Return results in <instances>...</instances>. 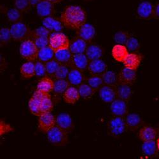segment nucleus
Wrapping results in <instances>:
<instances>
[{"label": "nucleus", "mask_w": 159, "mask_h": 159, "mask_svg": "<svg viewBox=\"0 0 159 159\" xmlns=\"http://www.w3.org/2000/svg\"><path fill=\"white\" fill-rule=\"evenodd\" d=\"M108 134L115 138L122 136L128 130L125 118L120 116H113L107 124Z\"/></svg>", "instance_id": "3"}, {"label": "nucleus", "mask_w": 159, "mask_h": 159, "mask_svg": "<svg viewBox=\"0 0 159 159\" xmlns=\"http://www.w3.org/2000/svg\"><path fill=\"white\" fill-rule=\"evenodd\" d=\"M76 33L77 38L82 39L86 42H89L96 35V29L93 25L85 23L76 30Z\"/></svg>", "instance_id": "10"}, {"label": "nucleus", "mask_w": 159, "mask_h": 159, "mask_svg": "<svg viewBox=\"0 0 159 159\" xmlns=\"http://www.w3.org/2000/svg\"><path fill=\"white\" fill-rule=\"evenodd\" d=\"M73 55L70 49L62 50L55 52L54 59L60 65L71 66Z\"/></svg>", "instance_id": "20"}, {"label": "nucleus", "mask_w": 159, "mask_h": 159, "mask_svg": "<svg viewBox=\"0 0 159 159\" xmlns=\"http://www.w3.org/2000/svg\"><path fill=\"white\" fill-rule=\"evenodd\" d=\"M43 99V98H39L38 96L33 94V96L30 99L28 102V106H29L30 110L33 115L38 116H39L42 115L41 111H40V106H41V101Z\"/></svg>", "instance_id": "29"}, {"label": "nucleus", "mask_w": 159, "mask_h": 159, "mask_svg": "<svg viewBox=\"0 0 159 159\" xmlns=\"http://www.w3.org/2000/svg\"><path fill=\"white\" fill-rule=\"evenodd\" d=\"M55 52L49 46L39 49L38 52V59L43 63L52 61L54 57Z\"/></svg>", "instance_id": "33"}, {"label": "nucleus", "mask_w": 159, "mask_h": 159, "mask_svg": "<svg viewBox=\"0 0 159 159\" xmlns=\"http://www.w3.org/2000/svg\"><path fill=\"white\" fill-rule=\"evenodd\" d=\"M119 84H124L131 86L133 85L137 78L136 71L124 68L118 75Z\"/></svg>", "instance_id": "9"}, {"label": "nucleus", "mask_w": 159, "mask_h": 159, "mask_svg": "<svg viewBox=\"0 0 159 159\" xmlns=\"http://www.w3.org/2000/svg\"><path fill=\"white\" fill-rule=\"evenodd\" d=\"M89 61L87 56L84 54L73 55L71 66L73 69L83 71L88 68Z\"/></svg>", "instance_id": "18"}, {"label": "nucleus", "mask_w": 159, "mask_h": 159, "mask_svg": "<svg viewBox=\"0 0 159 159\" xmlns=\"http://www.w3.org/2000/svg\"><path fill=\"white\" fill-rule=\"evenodd\" d=\"M156 143H157V150H158V151L159 152V138H158L157 139Z\"/></svg>", "instance_id": "52"}, {"label": "nucleus", "mask_w": 159, "mask_h": 159, "mask_svg": "<svg viewBox=\"0 0 159 159\" xmlns=\"http://www.w3.org/2000/svg\"><path fill=\"white\" fill-rule=\"evenodd\" d=\"M87 83L95 90H97L99 88H101L102 84H104L102 76L97 75H92L91 77H90L88 79Z\"/></svg>", "instance_id": "42"}, {"label": "nucleus", "mask_w": 159, "mask_h": 159, "mask_svg": "<svg viewBox=\"0 0 159 159\" xmlns=\"http://www.w3.org/2000/svg\"><path fill=\"white\" fill-rule=\"evenodd\" d=\"M42 24L44 27L48 29L50 32L59 33L62 30L64 27V25L60 20L53 17L44 18Z\"/></svg>", "instance_id": "19"}, {"label": "nucleus", "mask_w": 159, "mask_h": 159, "mask_svg": "<svg viewBox=\"0 0 159 159\" xmlns=\"http://www.w3.org/2000/svg\"><path fill=\"white\" fill-rule=\"evenodd\" d=\"M157 143L155 141L143 142L142 151L143 154L147 157H153L157 154Z\"/></svg>", "instance_id": "32"}, {"label": "nucleus", "mask_w": 159, "mask_h": 159, "mask_svg": "<svg viewBox=\"0 0 159 159\" xmlns=\"http://www.w3.org/2000/svg\"><path fill=\"white\" fill-rule=\"evenodd\" d=\"M99 97L102 101L107 103H111L116 99V88L104 85L99 89Z\"/></svg>", "instance_id": "17"}, {"label": "nucleus", "mask_w": 159, "mask_h": 159, "mask_svg": "<svg viewBox=\"0 0 159 159\" xmlns=\"http://www.w3.org/2000/svg\"><path fill=\"white\" fill-rule=\"evenodd\" d=\"M158 134L157 129L151 126H144L139 131V138L143 142L155 141Z\"/></svg>", "instance_id": "16"}, {"label": "nucleus", "mask_w": 159, "mask_h": 159, "mask_svg": "<svg viewBox=\"0 0 159 159\" xmlns=\"http://www.w3.org/2000/svg\"><path fill=\"white\" fill-rule=\"evenodd\" d=\"M12 38L10 30L7 28H3L0 30V44L1 46L8 44Z\"/></svg>", "instance_id": "43"}, {"label": "nucleus", "mask_w": 159, "mask_h": 159, "mask_svg": "<svg viewBox=\"0 0 159 159\" xmlns=\"http://www.w3.org/2000/svg\"><path fill=\"white\" fill-rule=\"evenodd\" d=\"M62 96L64 101L69 104H75L81 98L78 89L74 87H70Z\"/></svg>", "instance_id": "24"}, {"label": "nucleus", "mask_w": 159, "mask_h": 159, "mask_svg": "<svg viewBox=\"0 0 159 159\" xmlns=\"http://www.w3.org/2000/svg\"><path fill=\"white\" fill-rule=\"evenodd\" d=\"M103 54V50L101 47L97 45H90L87 47L85 55L89 60L94 61L99 59Z\"/></svg>", "instance_id": "28"}, {"label": "nucleus", "mask_w": 159, "mask_h": 159, "mask_svg": "<svg viewBox=\"0 0 159 159\" xmlns=\"http://www.w3.org/2000/svg\"><path fill=\"white\" fill-rule=\"evenodd\" d=\"M45 64L47 73L48 75H50V76H53L56 73V72L57 71L60 66L59 62H57L55 59L45 63Z\"/></svg>", "instance_id": "45"}, {"label": "nucleus", "mask_w": 159, "mask_h": 159, "mask_svg": "<svg viewBox=\"0 0 159 159\" xmlns=\"http://www.w3.org/2000/svg\"><path fill=\"white\" fill-rule=\"evenodd\" d=\"M125 120L128 130L135 131L143 124L141 116L137 113H129L125 117Z\"/></svg>", "instance_id": "21"}, {"label": "nucleus", "mask_w": 159, "mask_h": 159, "mask_svg": "<svg viewBox=\"0 0 159 159\" xmlns=\"http://www.w3.org/2000/svg\"><path fill=\"white\" fill-rule=\"evenodd\" d=\"M56 125L68 133L71 132L75 127V124L71 116L66 113H62L56 117Z\"/></svg>", "instance_id": "11"}, {"label": "nucleus", "mask_w": 159, "mask_h": 159, "mask_svg": "<svg viewBox=\"0 0 159 159\" xmlns=\"http://www.w3.org/2000/svg\"><path fill=\"white\" fill-rule=\"evenodd\" d=\"M20 73L22 78L25 80L30 79L36 76L34 63L30 61L24 63L20 68Z\"/></svg>", "instance_id": "27"}, {"label": "nucleus", "mask_w": 159, "mask_h": 159, "mask_svg": "<svg viewBox=\"0 0 159 159\" xmlns=\"http://www.w3.org/2000/svg\"><path fill=\"white\" fill-rule=\"evenodd\" d=\"M101 76L106 85L114 88H116L118 85V76L115 71H107Z\"/></svg>", "instance_id": "30"}, {"label": "nucleus", "mask_w": 159, "mask_h": 159, "mask_svg": "<svg viewBox=\"0 0 159 159\" xmlns=\"http://www.w3.org/2000/svg\"><path fill=\"white\" fill-rule=\"evenodd\" d=\"M45 1H47L50 3H52L53 4H56V3H59L60 2H61L62 0H45Z\"/></svg>", "instance_id": "51"}, {"label": "nucleus", "mask_w": 159, "mask_h": 159, "mask_svg": "<svg viewBox=\"0 0 159 159\" xmlns=\"http://www.w3.org/2000/svg\"><path fill=\"white\" fill-rule=\"evenodd\" d=\"M60 20L66 28L77 30L86 23L87 14L80 6L69 5L61 13Z\"/></svg>", "instance_id": "1"}, {"label": "nucleus", "mask_w": 159, "mask_h": 159, "mask_svg": "<svg viewBox=\"0 0 159 159\" xmlns=\"http://www.w3.org/2000/svg\"><path fill=\"white\" fill-rule=\"evenodd\" d=\"M6 14L8 20L14 24L20 22L22 19V13L16 8L7 10Z\"/></svg>", "instance_id": "36"}, {"label": "nucleus", "mask_w": 159, "mask_h": 159, "mask_svg": "<svg viewBox=\"0 0 159 159\" xmlns=\"http://www.w3.org/2000/svg\"><path fill=\"white\" fill-rule=\"evenodd\" d=\"M50 31L47 29L44 26H40L36 29H35L34 30L32 31V33H31V38H32L33 40L34 39L38 38H42V37H50Z\"/></svg>", "instance_id": "41"}, {"label": "nucleus", "mask_w": 159, "mask_h": 159, "mask_svg": "<svg viewBox=\"0 0 159 159\" xmlns=\"http://www.w3.org/2000/svg\"><path fill=\"white\" fill-rule=\"evenodd\" d=\"M88 70L91 75L102 76L107 71V65L101 59L91 61L89 62Z\"/></svg>", "instance_id": "15"}, {"label": "nucleus", "mask_w": 159, "mask_h": 159, "mask_svg": "<svg viewBox=\"0 0 159 159\" xmlns=\"http://www.w3.org/2000/svg\"><path fill=\"white\" fill-rule=\"evenodd\" d=\"M21 57L28 61L33 62L38 59L39 49L33 39H29L22 42L19 48Z\"/></svg>", "instance_id": "4"}, {"label": "nucleus", "mask_w": 159, "mask_h": 159, "mask_svg": "<svg viewBox=\"0 0 159 159\" xmlns=\"http://www.w3.org/2000/svg\"><path fill=\"white\" fill-rule=\"evenodd\" d=\"M34 64H35L36 76L38 77H42V78L46 76V75L47 74V73L45 63L38 61L36 62H35Z\"/></svg>", "instance_id": "46"}, {"label": "nucleus", "mask_w": 159, "mask_h": 159, "mask_svg": "<svg viewBox=\"0 0 159 159\" xmlns=\"http://www.w3.org/2000/svg\"><path fill=\"white\" fill-rule=\"evenodd\" d=\"M69 73L68 66L60 65L56 73L52 76L56 80H65L66 78H68Z\"/></svg>", "instance_id": "44"}, {"label": "nucleus", "mask_w": 159, "mask_h": 159, "mask_svg": "<svg viewBox=\"0 0 159 159\" xmlns=\"http://www.w3.org/2000/svg\"><path fill=\"white\" fill-rule=\"evenodd\" d=\"M33 41L39 50L49 46V38L47 37L38 38L34 39Z\"/></svg>", "instance_id": "47"}, {"label": "nucleus", "mask_w": 159, "mask_h": 159, "mask_svg": "<svg viewBox=\"0 0 159 159\" xmlns=\"http://www.w3.org/2000/svg\"><path fill=\"white\" fill-rule=\"evenodd\" d=\"M143 60V56L138 52L129 53L123 62L125 67L132 70L136 71Z\"/></svg>", "instance_id": "12"}, {"label": "nucleus", "mask_w": 159, "mask_h": 159, "mask_svg": "<svg viewBox=\"0 0 159 159\" xmlns=\"http://www.w3.org/2000/svg\"><path fill=\"white\" fill-rule=\"evenodd\" d=\"M54 82L50 77L46 76L42 78L39 81L36 87V90L49 94L54 90Z\"/></svg>", "instance_id": "26"}, {"label": "nucleus", "mask_w": 159, "mask_h": 159, "mask_svg": "<svg viewBox=\"0 0 159 159\" xmlns=\"http://www.w3.org/2000/svg\"><path fill=\"white\" fill-rule=\"evenodd\" d=\"M12 130L13 128L9 124L1 120V122H0V134H1V136L8 133Z\"/></svg>", "instance_id": "48"}, {"label": "nucleus", "mask_w": 159, "mask_h": 159, "mask_svg": "<svg viewBox=\"0 0 159 159\" xmlns=\"http://www.w3.org/2000/svg\"><path fill=\"white\" fill-rule=\"evenodd\" d=\"M37 14L40 17H52L55 13V8L53 3L43 0L36 7Z\"/></svg>", "instance_id": "14"}, {"label": "nucleus", "mask_w": 159, "mask_h": 159, "mask_svg": "<svg viewBox=\"0 0 159 159\" xmlns=\"http://www.w3.org/2000/svg\"><path fill=\"white\" fill-rule=\"evenodd\" d=\"M54 108V103L52 100L51 96L48 94L47 96L44 98L41 101L40 111L42 115L43 113H51Z\"/></svg>", "instance_id": "37"}, {"label": "nucleus", "mask_w": 159, "mask_h": 159, "mask_svg": "<svg viewBox=\"0 0 159 159\" xmlns=\"http://www.w3.org/2000/svg\"><path fill=\"white\" fill-rule=\"evenodd\" d=\"M14 7L23 14L29 12L32 6L29 0H15Z\"/></svg>", "instance_id": "39"}, {"label": "nucleus", "mask_w": 159, "mask_h": 159, "mask_svg": "<svg viewBox=\"0 0 159 159\" xmlns=\"http://www.w3.org/2000/svg\"><path fill=\"white\" fill-rule=\"evenodd\" d=\"M129 51L131 52H138L140 48V43L138 39L134 36H130L125 45Z\"/></svg>", "instance_id": "40"}, {"label": "nucleus", "mask_w": 159, "mask_h": 159, "mask_svg": "<svg viewBox=\"0 0 159 159\" xmlns=\"http://www.w3.org/2000/svg\"><path fill=\"white\" fill-rule=\"evenodd\" d=\"M110 110L115 116L124 118L128 115V107L126 102L120 99H116L111 103Z\"/></svg>", "instance_id": "13"}, {"label": "nucleus", "mask_w": 159, "mask_h": 159, "mask_svg": "<svg viewBox=\"0 0 159 159\" xmlns=\"http://www.w3.org/2000/svg\"><path fill=\"white\" fill-rule=\"evenodd\" d=\"M70 42L68 36L61 32L52 33L49 37V47L54 52L69 49Z\"/></svg>", "instance_id": "5"}, {"label": "nucleus", "mask_w": 159, "mask_h": 159, "mask_svg": "<svg viewBox=\"0 0 159 159\" xmlns=\"http://www.w3.org/2000/svg\"><path fill=\"white\" fill-rule=\"evenodd\" d=\"M129 54V50L127 47L122 45L116 44L113 46L111 50V54L113 57L116 61L120 62H124Z\"/></svg>", "instance_id": "23"}, {"label": "nucleus", "mask_w": 159, "mask_h": 159, "mask_svg": "<svg viewBox=\"0 0 159 159\" xmlns=\"http://www.w3.org/2000/svg\"><path fill=\"white\" fill-rule=\"evenodd\" d=\"M68 79L70 84L73 85H80L84 80V75L82 71L73 69L70 71Z\"/></svg>", "instance_id": "31"}, {"label": "nucleus", "mask_w": 159, "mask_h": 159, "mask_svg": "<svg viewBox=\"0 0 159 159\" xmlns=\"http://www.w3.org/2000/svg\"><path fill=\"white\" fill-rule=\"evenodd\" d=\"M130 37V34L127 31H120L116 33L114 35V40L118 45H125L129 38Z\"/></svg>", "instance_id": "38"}, {"label": "nucleus", "mask_w": 159, "mask_h": 159, "mask_svg": "<svg viewBox=\"0 0 159 159\" xmlns=\"http://www.w3.org/2000/svg\"><path fill=\"white\" fill-rule=\"evenodd\" d=\"M87 48V42L82 39L76 38L70 42V50L73 55L84 54Z\"/></svg>", "instance_id": "22"}, {"label": "nucleus", "mask_w": 159, "mask_h": 159, "mask_svg": "<svg viewBox=\"0 0 159 159\" xmlns=\"http://www.w3.org/2000/svg\"><path fill=\"white\" fill-rule=\"evenodd\" d=\"M78 91L80 97L84 99H89L95 94L96 90L92 89L89 84H82L79 85Z\"/></svg>", "instance_id": "34"}, {"label": "nucleus", "mask_w": 159, "mask_h": 159, "mask_svg": "<svg viewBox=\"0 0 159 159\" xmlns=\"http://www.w3.org/2000/svg\"><path fill=\"white\" fill-rule=\"evenodd\" d=\"M12 38L16 41H25L31 37L32 31L29 26L21 22L13 24L10 28Z\"/></svg>", "instance_id": "6"}, {"label": "nucleus", "mask_w": 159, "mask_h": 159, "mask_svg": "<svg viewBox=\"0 0 159 159\" xmlns=\"http://www.w3.org/2000/svg\"><path fill=\"white\" fill-rule=\"evenodd\" d=\"M138 17L143 20H151L155 18V6L148 1H143L137 8Z\"/></svg>", "instance_id": "7"}, {"label": "nucleus", "mask_w": 159, "mask_h": 159, "mask_svg": "<svg viewBox=\"0 0 159 159\" xmlns=\"http://www.w3.org/2000/svg\"><path fill=\"white\" fill-rule=\"evenodd\" d=\"M56 125V117L51 113H43L39 116L38 128L44 133Z\"/></svg>", "instance_id": "8"}, {"label": "nucleus", "mask_w": 159, "mask_h": 159, "mask_svg": "<svg viewBox=\"0 0 159 159\" xmlns=\"http://www.w3.org/2000/svg\"><path fill=\"white\" fill-rule=\"evenodd\" d=\"M32 7H36L43 0H29Z\"/></svg>", "instance_id": "50"}, {"label": "nucleus", "mask_w": 159, "mask_h": 159, "mask_svg": "<svg viewBox=\"0 0 159 159\" xmlns=\"http://www.w3.org/2000/svg\"><path fill=\"white\" fill-rule=\"evenodd\" d=\"M116 91L118 99L124 101L126 102L130 99L132 94V91L130 86L124 84H119L116 87Z\"/></svg>", "instance_id": "25"}, {"label": "nucleus", "mask_w": 159, "mask_h": 159, "mask_svg": "<svg viewBox=\"0 0 159 159\" xmlns=\"http://www.w3.org/2000/svg\"><path fill=\"white\" fill-rule=\"evenodd\" d=\"M46 134L48 141L56 147H64L68 143V132L57 125L49 130Z\"/></svg>", "instance_id": "2"}, {"label": "nucleus", "mask_w": 159, "mask_h": 159, "mask_svg": "<svg viewBox=\"0 0 159 159\" xmlns=\"http://www.w3.org/2000/svg\"><path fill=\"white\" fill-rule=\"evenodd\" d=\"M155 18L159 19V2L155 5Z\"/></svg>", "instance_id": "49"}, {"label": "nucleus", "mask_w": 159, "mask_h": 159, "mask_svg": "<svg viewBox=\"0 0 159 159\" xmlns=\"http://www.w3.org/2000/svg\"><path fill=\"white\" fill-rule=\"evenodd\" d=\"M70 82L66 80H56L54 81V87L53 91L57 95L63 94L70 87Z\"/></svg>", "instance_id": "35"}]
</instances>
